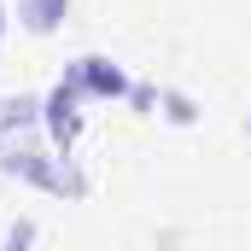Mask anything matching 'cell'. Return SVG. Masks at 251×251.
Here are the masks:
<instances>
[{
	"mask_svg": "<svg viewBox=\"0 0 251 251\" xmlns=\"http://www.w3.org/2000/svg\"><path fill=\"white\" fill-rule=\"evenodd\" d=\"M0 29H6V12H0Z\"/></svg>",
	"mask_w": 251,
	"mask_h": 251,
	"instance_id": "cell-8",
	"label": "cell"
},
{
	"mask_svg": "<svg viewBox=\"0 0 251 251\" xmlns=\"http://www.w3.org/2000/svg\"><path fill=\"white\" fill-rule=\"evenodd\" d=\"M64 12H70V0H18V24L29 35H53L64 24Z\"/></svg>",
	"mask_w": 251,
	"mask_h": 251,
	"instance_id": "cell-5",
	"label": "cell"
},
{
	"mask_svg": "<svg viewBox=\"0 0 251 251\" xmlns=\"http://www.w3.org/2000/svg\"><path fill=\"white\" fill-rule=\"evenodd\" d=\"M35 134H41V100L6 94V100H0V152H12V146H24V140H35Z\"/></svg>",
	"mask_w": 251,
	"mask_h": 251,
	"instance_id": "cell-4",
	"label": "cell"
},
{
	"mask_svg": "<svg viewBox=\"0 0 251 251\" xmlns=\"http://www.w3.org/2000/svg\"><path fill=\"white\" fill-rule=\"evenodd\" d=\"M29 240H35V228H29V222H18V228H6V246H29Z\"/></svg>",
	"mask_w": 251,
	"mask_h": 251,
	"instance_id": "cell-7",
	"label": "cell"
},
{
	"mask_svg": "<svg viewBox=\"0 0 251 251\" xmlns=\"http://www.w3.org/2000/svg\"><path fill=\"white\" fill-rule=\"evenodd\" d=\"M0 170L6 176H18V181H35L41 193H59V199H82L88 181L76 176V164H70V152H41L35 140H24V146H12V152H0Z\"/></svg>",
	"mask_w": 251,
	"mask_h": 251,
	"instance_id": "cell-1",
	"label": "cell"
},
{
	"mask_svg": "<svg viewBox=\"0 0 251 251\" xmlns=\"http://www.w3.org/2000/svg\"><path fill=\"white\" fill-rule=\"evenodd\" d=\"M82 100H88V94H82L70 76L41 100V134H47L59 152H76V134H82Z\"/></svg>",
	"mask_w": 251,
	"mask_h": 251,
	"instance_id": "cell-2",
	"label": "cell"
},
{
	"mask_svg": "<svg viewBox=\"0 0 251 251\" xmlns=\"http://www.w3.org/2000/svg\"><path fill=\"white\" fill-rule=\"evenodd\" d=\"M246 128H251V123H246Z\"/></svg>",
	"mask_w": 251,
	"mask_h": 251,
	"instance_id": "cell-9",
	"label": "cell"
},
{
	"mask_svg": "<svg viewBox=\"0 0 251 251\" xmlns=\"http://www.w3.org/2000/svg\"><path fill=\"white\" fill-rule=\"evenodd\" d=\"M64 76H70V82H76L88 100H128V76H123L111 59H105V53H82V59L70 64Z\"/></svg>",
	"mask_w": 251,
	"mask_h": 251,
	"instance_id": "cell-3",
	"label": "cell"
},
{
	"mask_svg": "<svg viewBox=\"0 0 251 251\" xmlns=\"http://www.w3.org/2000/svg\"><path fill=\"white\" fill-rule=\"evenodd\" d=\"M158 105H164V117H170V123H193V117H199V111H193V100H187V94H176V88H164V94H158Z\"/></svg>",
	"mask_w": 251,
	"mask_h": 251,
	"instance_id": "cell-6",
	"label": "cell"
}]
</instances>
